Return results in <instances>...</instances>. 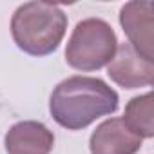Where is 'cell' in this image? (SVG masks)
Here are the masks:
<instances>
[{"mask_svg":"<svg viewBox=\"0 0 154 154\" xmlns=\"http://www.w3.org/2000/svg\"><path fill=\"white\" fill-rule=\"evenodd\" d=\"M118 93L102 78L74 74L62 80L49 96L53 120L67 131H82L102 116L114 114Z\"/></svg>","mask_w":154,"mask_h":154,"instance_id":"cell-1","label":"cell"},{"mask_svg":"<svg viewBox=\"0 0 154 154\" xmlns=\"http://www.w3.org/2000/svg\"><path fill=\"white\" fill-rule=\"evenodd\" d=\"M69 18L60 6L26 2L11 17V36L20 51L31 56H47L58 49Z\"/></svg>","mask_w":154,"mask_h":154,"instance_id":"cell-2","label":"cell"},{"mask_svg":"<svg viewBox=\"0 0 154 154\" xmlns=\"http://www.w3.org/2000/svg\"><path fill=\"white\" fill-rule=\"evenodd\" d=\"M118 49V38L103 18H85L74 26L67 45L65 62L82 72L98 71L111 63Z\"/></svg>","mask_w":154,"mask_h":154,"instance_id":"cell-3","label":"cell"},{"mask_svg":"<svg viewBox=\"0 0 154 154\" xmlns=\"http://www.w3.org/2000/svg\"><path fill=\"white\" fill-rule=\"evenodd\" d=\"M120 26L131 47L145 60L154 62V6L147 0H132L120 9Z\"/></svg>","mask_w":154,"mask_h":154,"instance_id":"cell-4","label":"cell"},{"mask_svg":"<svg viewBox=\"0 0 154 154\" xmlns=\"http://www.w3.org/2000/svg\"><path fill=\"white\" fill-rule=\"evenodd\" d=\"M109 78L123 89L150 87L154 80V62L138 54L129 42L118 45L114 58L107 65Z\"/></svg>","mask_w":154,"mask_h":154,"instance_id":"cell-5","label":"cell"},{"mask_svg":"<svg viewBox=\"0 0 154 154\" xmlns=\"http://www.w3.org/2000/svg\"><path fill=\"white\" fill-rule=\"evenodd\" d=\"M4 145L8 154H51L54 134L42 122L24 120L9 127Z\"/></svg>","mask_w":154,"mask_h":154,"instance_id":"cell-6","label":"cell"},{"mask_svg":"<svg viewBox=\"0 0 154 154\" xmlns=\"http://www.w3.org/2000/svg\"><path fill=\"white\" fill-rule=\"evenodd\" d=\"M141 138L132 134L122 118H107L89 138L91 154H136L141 149Z\"/></svg>","mask_w":154,"mask_h":154,"instance_id":"cell-7","label":"cell"},{"mask_svg":"<svg viewBox=\"0 0 154 154\" xmlns=\"http://www.w3.org/2000/svg\"><path fill=\"white\" fill-rule=\"evenodd\" d=\"M152 91L134 96L127 102L122 122L125 127L141 140H150L154 136V102Z\"/></svg>","mask_w":154,"mask_h":154,"instance_id":"cell-8","label":"cell"}]
</instances>
